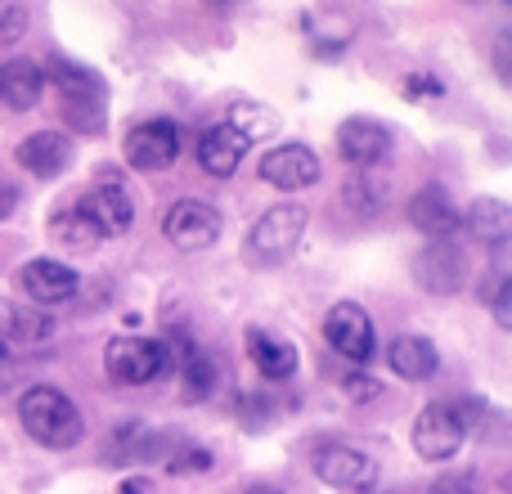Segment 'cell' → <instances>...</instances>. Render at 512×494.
Wrapping results in <instances>:
<instances>
[{"label": "cell", "mask_w": 512, "mask_h": 494, "mask_svg": "<svg viewBox=\"0 0 512 494\" xmlns=\"http://www.w3.org/2000/svg\"><path fill=\"white\" fill-rule=\"evenodd\" d=\"M14 414H18V427L36 445H45V450H72L86 436V418H81V409L59 387H27L18 396Z\"/></svg>", "instance_id": "obj_1"}, {"label": "cell", "mask_w": 512, "mask_h": 494, "mask_svg": "<svg viewBox=\"0 0 512 494\" xmlns=\"http://www.w3.org/2000/svg\"><path fill=\"white\" fill-rule=\"evenodd\" d=\"M310 212L301 203H279L270 212H261L248 230V243H243V261L248 265H283L292 252L306 239Z\"/></svg>", "instance_id": "obj_2"}, {"label": "cell", "mask_w": 512, "mask_h": 494, "mask_svg": "<svg viewBox=\"0 0 512 494\" xmlns=\"http://www.w3.org/2000/svg\"><path fill=\"white\" fill-rule=\"evenodd\" d=\"M171 364V346L162 337H113L104 346V373L113 387H149Z\"/></svg>", "instance_id": "obj_3"}, {"label": "cell", "mask_w": 512, "mask_h": 494, "mask_svg": "<svg viewBox=\"0 0 512 494\" xmlns=\"http://www.w3.org/2000/svg\"><path fill=\"white\" fill-rule=\"evenodd\" d=\"M409 441H414V454L423 463H450L454 454L463 450V441H468V427H463V418L454 405L432 400V405H423V414L414 418Z\"/></svg>", "instance_id": "obj_4"}, {"label": "cell", "mask_w": 512, "mask_h": 494, "mask_svg": "<svg viewBox=\"0 0 512 494\" xmlns=\"http://www.w3.org/2000/svg\"><path fill=\"white\" fill-rule=\"evenodd\" d=\"M468 252L454 239H432L423 252L414 256V283L432 297H454V292L468 288Z\"/></svg>", "instance_id": "obj_5"}, {"label": "cell", "mask_w": 512, "mask_h": 494, "mask_svg": "<svg viewBox=\"0 0 512 494\" xmlns=\"http://www.w3.org/2000/svg\"><path fill=\"white\" fill-rule=\"evenodd\" d=\"M122 153H126V167L144 171V176L176 167V158H180V126L171 122V117H153V122L131 126V131H126Z\"/></svg>", "instance_id": "obj_6"}, {"label": "cell", "mask_w": 512, "mask_h": 494, "mask_svg": "<svg viewBox=\"0 0 512 494\" xmlns=\"http://www.w3.org/2000/svg\"><path fill=\"white\" fill-rule=\"evenodd\" d=\"M324 342L333 346L342 360L351 364H369L378 351V333H373V319L360 301H337L324 315Z\"/></svg>", "instance_id": "obj_7"}, {"label": "cell", "mask_w": 512, "mask_h": 494, "mask_svg": "<svg viewBox=\"0 0 512 494\" xmlns=\"http://www.w3.org/2000/svg\"><path fill=\"white\" fill-rule=\"evenodd\" d=\"M81 207L90 212V221L99 225L104 239H117V234H126L135 225V194L126 189V180L117 171H99V180L81 198Z\"/></svg>", "instance_id": "obj_8"}, {"label": "cell", "mask_w": 512, "mask_h": 494, "mask_svg": "<svg viewBox=\"0 0 512 494\" xmlns=\"http://www.w3.org/2000/svg\"><path fill=\"white\" fill-rule=\"evenodd\" d=\"M162 230H167V239L176 243L180 252H203V247H212V243L225 234V216L216 212L212 203H198V198H180V203L167 212Z\"/></svg>", "instance_id": "obj_9"}, {"label": "cell", "mask_w": 512, "mask_h": 494, "mask_svg": "<svg viewBox=\"0 0 512 494\" xmlns=\"http://www.w3.org/2000/svg\"><path fill=\"white\" fill-rule=\"evenodd\" d=\"M261 180L274 189H283V194H301V189L319 185V176H324V167H319V153L310 149V144H279V149L261 153Z\"/></svg>", "instance_id": "obj_10"}, {"label": "cell", "mask_w": 512, "mask_h": 494, "mask_svg": "<svg viewBox=\"0 0 512 494\" xmlns=\"http://www.w3.org/2000/svg\"><path fill=\"white\" fill-rule=\"evenodd\" d=\"M315 477L333 490H373L378 486V459L360 445H324L315 454Z\"/></svg>", "instance_id": "obj_11"}, {"label": "cell", "mask_w": 512, "mask_h": 494, "mask_svg": "<svg viewBox=\"0 0 512 494\" xmlns=\"http://www.w3.org/2000/svg\"><path fill=\"white\" fill-rule=\"evenodd\" d=\"M337 153H342V162H351V167L373 171L378 162H387L391 131L378 117H346V122L337 126Z\"/></svg>", "instance_id": "obj_12"}, {"label": "cell", "mask_w": 512, "mask_h": 494, "mask_svg": "<svg viewBox=\"0 0 512 494\" xmlns=\"http://www.w3.org/2000/svg\"><path fill=\"white\" fill-rule=\"evenodd\" d=\"M18 283H23V292L32 297V306H63V301L77 297L81 279L77 270H72L68 261H50V256H36V261H27L23 270H18Z\"/></svg>", "instance_id": "obj_13"}, {"label": "cell", "mask_w": 512, "mask_h": 494, "mask_svg": "<svg viewBox=\"0 0 512 494\" xmlns=\"http://www.w3.org/2000/svg\"><path fill=\"white\" fill-rule=\"evenodd\" d=\"M77 158V144L63 131H36L14 149V162L36 180H59Z\"/></svg>", "instance_id": "obj_14"}, {"label": "cell", "mask_w": 512, "mask_h": 494, "mask_svg": "<svg viewBox=\"0 0 512 494\" xmlns=\"http://www.w3.org/2000/svg\"><path fill=\"white\" fill-rule=\"evenodd\" d=\"M248 149H252L248 135L221 117V122H212L203 131V140H198V167L216 180H230L234 171H239V162L248 158Z\"/></svg>", "instance_id": "obj_15"}, {"label": "cell", "mask_w": 512, "mask_h": 494, "mask_svg": "<svg viewBox=\"0 0 512 494\" xmlns=\"http://www.w3.org/2000/svg\"><path fill=\"white\" fill-rule=\"evenodd\" d=\"M405 212H409V225H414L418 234H427V239H450V234L463 225L459 203L450 198L445 185H423L414 198H409Z\"/></svg>", "instance_id": "obj_16"}, {"label": "cell", "mask_w": 512, "mask_h": 494, "mask_svg": "<svg viewBox=\"0 0 512 494\" xmlns=\"http://www.w3.org/2000/svg\"><path fill=\"white\" fill-rule=\"evenodd\" d=\"M54 333V315L41 306H23V301H0V346H45Z\"/></svg>", "instance_id": "obj_17"}, {"label": "cell", "mask_w": 512, "mask_h": 494, "mask_svg": "<svg viewBox=\"0 0 512 494\" xmlns=\"http://www.w3.org/2000/svg\"><path fill=\"white\" fill-rule=\"evenodd\" d=\"M248 355H252V364H256V373H261L265 382H288V378H297V364H301V355H297V346L288 342V337H279V333H270V328H248Z\"/></svg>", "instance_id": "obj_18"}, {"label": "cell", "mask_w": 512, "mask_h": 494, "mask_svg": "<svg viewBox=\"0 0 512 494\" xmlns=\"http://www.w3.org/2000/svg\"><path fill=\"white\" fill-rule=\"evenodd\" d=\"M387 360H391V373L405 382H427L441 369V351H436L432 337H423V333H400L396 342L387 346Z\"/></svg>", "instance_id": "obj_19"}, {"label": "cell", "mask_w": 512, "mask_h": 494, "mask_svg": "<svg viewBox=\"0 0 512 494\" xmlns=\"http://www.w3.org/2000/svg\"><path fill=\"white\" fill-rule=\"evenodd\" d=\"M45 95V72L32 59H9L0 63V104L14 113H32Z\"/></svg>", "instance_id": "obj_20"}, {"label": "cell", "mask_w": 512, "mask_h": 494, "mask_svg": "<svg viewBox=\"0 0 512 494\" xmlns=\"http://www.w3.org/2000/svg\"><path fill=\"white\" fill-rule=\"evenodd\" d=\"M167 454V436L162 432H149L144 423H122L113 432V441H108V459L113 463H153Z\"/></svg>", "instance_id": "obj_21"}, {"label": "cell", "mask_w": 512, "mask_h": 494, "mask_svg": "<svg viewBox=\"0 0 512 494\" xmlns=\"http://www.w3.org/2000/svg\"><path fill=\"white\" fill-rule=\"evenodd\" d=\"M459 230H468L472 239L486 243V247H499V243L512 239V212H508V203H499V198H477V203L468 207Z\"/></svg>", "instance_id": "obj_22"}, {"label": "cell", "mask_w": 512, "mask_h": 494, "mask_svg": "<svg viewBox=\"0 0 512 494\" xmlns=\"http://www.w3.org/2000/svg\"><path fill=\"white\" fill-rule=\"evenodd\" d=\"M216 382H221L216 360L203 351V346L189 342L185 346V369H180V400H185V405H203V400L216 391Z\"/></svg>", "instance_id": "obj_23"}, {"label": "cell", "mask_w": 512, "mask_h": 494, "mask_svg": "<svg viewBox=\"0 0 512 494\" xmlns=\"http://www.w3.org/2000/svg\"><path fill=\"white\" fill-rule=\"evenodd\" d=\"M50 234L59 239L63 247H72V252H90V247L104 243V234H99V225L90 221V212L81 203H68L59 207V212L50 216Z\"/></svg>", "instance_id": "obj_24"}, {"label": "cell", "mask_w": 512, "mask_h": 494, "mask_svg": "<svg viewBox=\"0 0 512 494\" xmlns=\"http://www.w3.org/2000/svg\"><path fill=\"white\" fill-rule=\"evenodd\" d=\"M23 32H27L23 0H0V45H14Z\"/></svg>", "instance_id": "obj_25"}, {"label": "cell", "mask_w": 512, "mask_h": 494, "mask_svg": "<svg viewBox=\"0 0 512 494\" xmlns=\"http://www.w3.org/2000/svg\"><path fill=\"white\" fill-rule=\"evenodd\" d=\"M212 450H203V445H185V450H176V459H167V468L176 472V477H185V472H207L212 468Z\"/></svg>", "instance_id": "obj_26"}, {"label": "cell", "mask_w": 512, "mask_h": 494, "mask_svg": "<svg viewBox=\"0 0 512 494\" xmlns=\"http://www.w3.org/2000/svg\"><path fill=\"white\" fill-rule=\"evenodd\" d=\"M486 297H490V310H495V324L512 328V279H499L495 274V288H490Z\"/></svg>", "instance_id": "obj_27"}, {"label": "cell", "mask_w": 512, "mask_h": 494, "mask_svg": "<svg viewBox=\"0 0 512 494\" xmlns=\"http://www.w3.org/2000/svg\"><path fill=\"white\" fill-rule=\"evenodd\" d=\"M432 494H481V477L477 472H445L432 486Z\"/></svg>", "instance_id": "obj_28"}, {"label": "cell", "mask_w": 512, "mask_h": 494, "mask_svg": "<svg viewBox=\"0 0 512 494\" xmlns=\"http://www.w3.org/2000/svg\"><path fill=\"white\" fill-rule=\"evenodd\" d=\"M445 95V81L427 77V72H414V77H405V99H441Z\"/></svg>", "instance_id": "obj_29"}, {"label": "cell", "mask_w": 512, "mask_h": 494, "mask_svg": "<svg viewBox=\"0 0 512 494\" xmlns=\"http://www.w3.org/2000/svg\"><path fill=\"white\" fill-rule=\"evenodd\" d=\"M342 391L351 400H373V396H378V382H373V373H346Z\"/></svg>", "instance_id": "obj_30"}, {"label": "cell", "mask_w": 512, "mask_h": 494, "mask_svg": "<svg viewBox=\"0 0 512 494\" xmlns=\"http://www.w3.org/2000/svg\"><path fill=\"white\" fill-rule=\"evenodd\" d=\"M14 207H18V189L9 185V180H0V221H9Z\"/></svg>", "instance_id": "obj_31"}, {"label": "cell", "mask_w": 512, "mask_h": 494, "mask_svg": "<svg viewBox=\"0 0 512 494\" xmlns=\"http://www.w3.org/2000/svg\"><path fill=\"white\" fill-rule=\"evenodd\" d=\"M495 68H499V81H508V32H499L495 41Z\"/></svg>", "instance_id": "obj_32"}, {"label": "cell", "mask_w": 512, "mask_h": 494, "mask_svg": "<svg viewBox=\"0 0 512 494\" xmlns=\"http://www.w3.org/2000/svg\"><path fill=\"white\" fill-rule=\"evenodd\" d=\"M117 494H158V490H153V481H144V477H126L122 486H117Z\"/></svg>", "instance_id": "obj_33"}, {"label": "cell", "mask_w": 512, "mask_h": 494, "mask_svg": "<svg viewBox=\"0 0 512 494\" xmlns=\"http://www.w3.org/2000/svg\"><path fill=\"white\" fill-rule=\"evenodd\" d=\"M243 494H279V490H274V486H248Z\"/></svg>", "instance_id": "obj_34"}, {"label": "cell", "mask_w": 512, "mask_h": 494, "mask_svg": "<svg viewBox=\"0 0 512 494\" xmlns=\"http://www.w3.org/2000/svg\"><path fill=\"white\" fill-rule=\"evenodd\" d=\"M5 369H9V351L0 346V378H5Z\"/></svg>", "instance_id": "obj_35"}]
</instances>
